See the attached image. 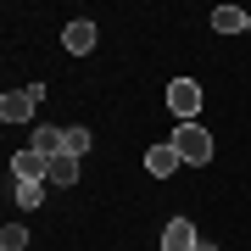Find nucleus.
<instances>
[{"instance_id": "1", "label": "nucleus", "mask_w": 251, "mask_h": 251, "mask_svg": "<svg viewBox=\"0 0 251 251\" xmlns=\"http://www.w3.org/2000/svg\"><path fill=\"white\" fill-rule=\"evenodd\" d=\"M173 151H179L190 168H201V162H212V134H206L201 123H179V134H173Z\"/></svg>"}, {"instance_id": "2", "label": "nucleus", "mask_w": 251, "mask_h": 251, "mask_svg": "<svg viewBox=\"0 0 251 251\" xmlns=\"http://www.w3.org/2000/svg\"><path fill=\"white\" fill-rule=\"evenodd\" d=\"M39 100H45V84H28V90H6V95H0V117H6V123H28Z\"/></svg>"}, {"instance_id": "4", "label": "nucleus", "mask_w": 251, "mask_h": 251, "mask_svg": "<svg viewBox=\"0 0 251 251\" xmlns=\"http://www.w3.org/2000/svg\"><path fill=\"white\" fill-rule=\"evenodd\" d=\"M168 106L184 117V123H196V112H201V84L196 78H173L168 84Z\"/></svg>"}, {"instance_id": "12", "label": "nucleus", "mask_w": 251, "mask_h": 251, "mask_svg": "<svg viewBox=\"0 0 251 251\" xmlns=\"http://www.w3.org/2000/svg\"><path fill=\"white\" fill-rule=\"evenodd\" d=\"M11 196H17V206H39V201L50 196V184H17Z\"/></svg>"}, {"instance_id": "6", "label": "nucleus", "mask_w": 251, "mask_h": 251, "mask_svg": "<svg viewBox=\"0 0 251 251\" xmlns=\"http://www.w3.org/2000/svg\"><path fill=\"white\" fill-rule=\"evenodd\" d=\"M95 39H100V34H95V23H90V17H73V23L62 28L67 56H90V50H95Z\"/></svg>"}, {"instance_id": "8", "label": "nucleus", "mask_w": 251, "mask_h": 251, "mask_svg": "<svg viewBox=\"0 0 251 251\" xmlns=\"http://www.w3.org/2000/svg\"><path fill=\"white\" fill-rule=\"evenodd\" d=\"M212 28H218V34H240V28H251V11H240V6H218V11H212Z\"/></svg>"}, {"instance_id": "7", "label": "nucleus", "mask_w": 251, "mask_h": 251, "mask_svg": "<svg viewBox=\"0 0 251 251\" xmlns=\"http://www.w3.org/2000/svg\"><path fill=\"white\" fill-rule=\"evenodd\" d=\"M201 246V234L190 218H168V229H162V251H196Z\"/></svg>"}, {"instance_id": "10", "label": "nucleus", "mask_w": 251, "mask_h": 251, "mask_svg": "<svg viewBox=\"0 0 251 251\" xmlns=\"http://www.w3.org/2000/svg\"><path fill=\"white\" fill-rule=\"evenodd\" d=\"M62 134H67V128H50V123H39V128H34V151H45V156H62Z\"/></svg>"}, {"instance_id": "9", "label": "nucleus", "mask_w": 251, "mask_h": 251, "mask_svg": "<svg viewBox=\"0 0 251 251\" xmlns=\"http://www.w3.org/2000/svg\"><path fill=\"white\" fill-rule=\"evenodd\" d=\"M67 184H78V156H50V190H67Z\"/></svg>"}, {"instance_id": "3", "label": "nucleus", "mask_w": 251, "mask_h": 251, "mask_svg": "<svg viewBox=\"0 0 251 251\" xmlns=\"http://www.w3.org/2000/svg\"><path fill=\"white\" fill-rule=\"evenodd\" d=\"M11 179H17V184H50V156L34 151V145L17 151V156H11Z\"/></svg>"}, {"instance_id": "5", "label": "nucleus", "mask_w": 251, "mask_h": 251, "mask_svg": "<svg viewBox=\"0 0 251 251\" xmlns=\"http://www.w3.org/2000/svg\"><path fill=\"white\" fill-rule=\"evenodd\" d=\"M179 168H184V156L173 151V140H162V145H151V151H145V173H151V179H173Z\"/></svg>"}, {"instance_id": "14", "label": "nucleus", "mask_w": 251, "mask_h": 251, "mask_svg": "<svg viewBox=\"0 0 251 251\" xmlns=\"http://www.w3.org/2000/svg\"><path fill=\"white\" fill-rule=\"evenodd\" d=\"M196 251H218V246H212V240H201V246H196Z\"/></svg>"}, {"instance_id": "11", "label": "nucleus", "mask_w": 251, "mask_h": 251, "mask_svg": "<svg viewBox=\"0 0 251 251\" xmlns=\"http://www.w3.org/2000/svg\"><path fill=\"white\" fill-rule=\"evenodd\" d=\"M62 151H67V156H84V151H90V128H84V123H73L67 134H62Z\"/></svg>"}, {"instance_id": "13", "label": "nucleus", "mask_w": 251, "mask_h": 251, "mask_svg": "<svg viewBox=\"0 0 251 251\" xmlns=\"http://www.w3.org/2000/svg\"><path fill=\"white\" fill-rule=\"evenodd\" d=\"M28 246V229L23 224H6V229H0V251H23Z\"/></svg>"}]
</instances>
